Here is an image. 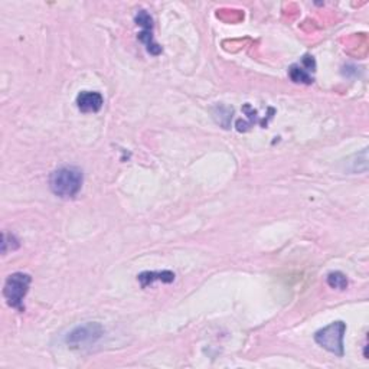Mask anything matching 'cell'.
Segmentation results:
<instances>
[{"mask_svg": "<svg viewBox=\"0 0 369 369\" xmlns=\"http://www.w3.org/2000/svg\"><path fill=\"white\" fill-rule=\"evenodd\" d=\"M83 170L74 166H63L52 172L49 177L51 191L63 199H71L78 195L83 187Z\"/></svg>", "mask_w": 369, "mask_h": 369, "instance_id": "cell-1", "label": "cell"}, {"mask_svg": "<svg viewBox=\"0 0 369 369\" xmlns=\"http://www.w3.org/2000/svg\"><path fill=\"white\" fill-rule=\"evenodd\" d=\"M32 277L26 273H14L8 277L4 289V296L8 304L18 312H25L24 298L29 291Z\"/></svg>", "mask_w": 369, "mask_h": 369, "instance_id": "cell-2", "label": "cell"}, {"mask_svg": "<svg viewBox=\"0 0 369 369\" xmlns=\"http://www.w3.org/2000/svg\"><path fill=\"white\" fill-rule=\"evenodd\" d=\"M346 333V323L343 322H333L329 326L321 329L315 335V342L321 345L323 349L335 353L336 356L345 355L343 338Z\"/></svg>", "mask_w": 369, "mask_h": 369, "instance_id": "cell-3", "label": "cell"}, {"mask_svg": "<svg viewBox=\"0 0 369 369\" xmlns=\"http://www.w3.org/2000/svg\"><path fill=\"white\" fill-rule=\"evenodd\" d=\"M103 335H104V328L100 323L90 322L73 329L68 333L66 342L70 345V348L81 349V348L94 345L103 338Z\"/></svg>", "mask_w": 369, "mask_h": 369, "instance_id": "cell-4", "label": "cell"}, {"mask_svg": "<svg viewBox=\"0 0 369 369\" xmlns=\"http://www.w3.org/2000/svg\"><path fill=\"white\" fill-rule=\"evenodd\" d=\"M135 21H136L137 26L143 28V31L139 32L137 39L146 45V49L150 55H155V56L160 55L162 46L159 43H156L155 39H153V19H152V16L146 11H139Z\"/></svg>", "mask_w": 369, "mask_h": 369, "instance_id": "cell-5", "label": "cell"}, {"mask_svg": "<svg viewBox=\"0 0 369 369\" xmlns=\"http://www.w3.org/2000/svg\"><path fill=\"white\" fill-rule=\"evenodd\" d=\"M316 68V63L313 56L311 55H306L301 58V63L294 64L290 67L289 70V77L291 78L293 83L297 84H312L313 83V76L312 73Z\"/></svg>", "mask_w": 369, "mask_h": 369, "instance_id": "cell-6", "label": "cell"}, {"mask_svg": "<svg viewBox=\"0 0 369 369\" xmlns=\"http://www.w3.org/2000/svg\"><path fill=\"white\" fill-rule=\"evenodd\" d=\"M104 98L97 91H81L77 95V107L83 113H97L103 108Z\"/></svg>", "mask_w": 369, "mask_h": 369, "instance_id": "cell-7", "label": "cell"}, {"mask_svg": "<svg viewBox=\"0 0 369 369\" xmlns=\"http://www.w3.org/2000/svg\"><path fill=\"white\" fill-rule=\"evenodd\" d=\"M137 280L140 281L142 287L146 289L147 286L153 284L155 281H162V283H173L175 281V273L165 270V271H145L137 276Z\"/></svg>", "mask_w": 369, "mask_h": 369, "instance_id": "cell-8", "label": "cell"}, {"mask_svg": "<svg viewBox=\"0 0 369 369\" xmlns=\"http://www.w3.org/2000/svg\"><path fill=\"white\" fill-rule=\"evenodd\" d=\"M328 284L332 289H338V290H345L348 287V279L343 273L341 271H333L328 276Z\"/></svg>", "mask_w": 369, "mask_h": 369, "instance_id": "cell-9", "label": "cell"}]
</instances>
